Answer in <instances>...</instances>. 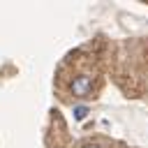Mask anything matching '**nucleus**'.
I'll return each mask as SVG.
<instances>
[{
	"label": "nucleus",
	"instance_id": "2",
	"mask_svg": "<svg viewBox=\"0 0 148 148\" xmlns=\"http://www.w3.org/2000/svg\"><path fill=\"white\" fill-rule=\"evenodd\" d=\"M81 148H102V146H99V143H92V141H88V143H83Z\"/></svg>",
	"mask_w": 148,
	"mask_h": 148
},
{
	"label": "nucleus",
	"instance_id": "1",
	"mask_svg": "<svg viewBox=\"0 0 148 148\" xmlns=\"http://www.w3.org/2000/svg\"><path fill=\"white\" fill-rule=\"evenodd\" d=\"M62 86H65V92L74 99L95 97L99 90V72L95 65H83L81 60H76L72 76H65Z\"/></svg>",
	"mask_w": 148,
	"mask_h": 148
}]
</instances>
